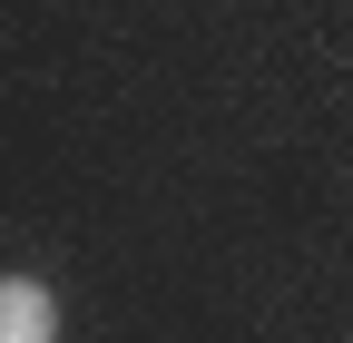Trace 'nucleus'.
Returning <instances> with one entry per match:
<instances>
[{"label":"nucleus","mask_w":353,"mask_h":343,"mask_svg":"<svg viewBox=\"0 0 353 343\" xmlns=\"http://www.w3.org/2000/svg\"><path fill=\"white\" fill-rule=\"evenodd\" d=\"M0 343H59V294L39 275H0Z\"/></svg>","instance_id":"f257e3e1"}]
</instances>
